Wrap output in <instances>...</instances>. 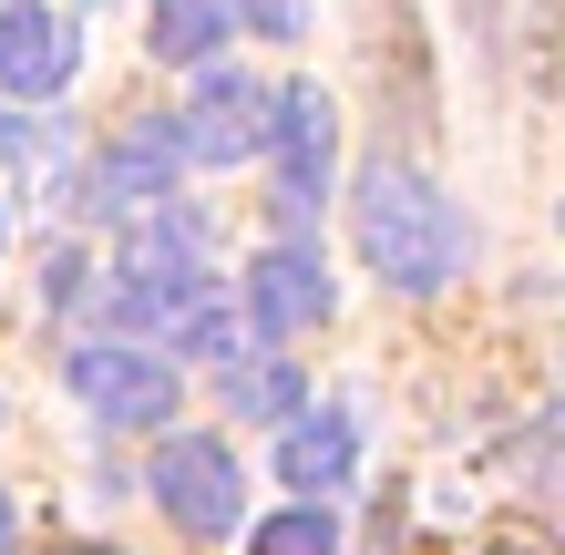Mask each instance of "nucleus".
Segmentation results:
<instances>
[{
    "label": "nucleus",
    "mask_w": 565,
    "mask_h": 555,
    "mask_svg": "<svg viewBox=\"0 0 565 555\" xmlns=\"http://www.w3.org/2000/svg\"><path fill=\"white\" fill-rule=\"evenodd\" d=\"M350 237H360V268H371L381 288H412V299L452 288V278H462V257H473V226H462V206H452V195L431 185L422 166H402V154L360 166Z\"/></svg>",
    "instance_id": "obj_1"
},
{
    "label": "nucleus",
    "mask_w": 565,
    "mask_h": 555,
    "mask_svg": "<svg viewBox=\"0 0 565 555\" xmlns=\"http://www.w3.org/2000/svg\"><path fill=\"white\" fill-rule=\"evenodd\" d=\"M216 299V278L195 268V247H185V226H145L135 257H124V278L104 288V309L124 319V330H154V350L175 340V319H195Z\"/></svg>",
    "instance_id": "obj_2"
},
{
    "label": "nucleus",
    "mask_w": 565,
    "mask_h": 555,
    "mask_svg": "<svg viewBox=\"0 0 565 555\" xmlns=\"http://www.w3.org/2000/svg\"><path fill=\"white\" fill-rule=\"evenodd\" d=\"M62 391H73L93 421H114V433H154L185 381H175V361H154L135 340H83L73 361H62Z\"/></svg>",
    "instance_id": "obj_3"
},
{
    "label": "nucleus",
    "mask_w": 565,
    "mask_h": 555,
    "mask_svg": "<svg viewBox=\"0 0 565 555\" xmlns=\"http://www.w3.org/2000/svg\"><path fill=\"white\" fill-rule=\"evenodd\" d=\"M154 504L175 514L185 535H237V525H247V473H237V442H206V433L154 442Z\"/></svg>",
    "instance_id": "obj_4"
},
{
    "label": "nucleus",
    "mask_w": 565,
    "mask_h": 555,
    "mask_svg": "<svg viewBox=\"0 0 565 555\" xmlns=\"http://www.w3.org/2000/svg\"><path fill=\"white\" fill-rule=\"evenodd\" d=\"M268 154H278V206L288 216H319L329 166H340V104H329L319 83L268 93Z\"/></svg>",
    "instance_id": "obj_5"
},
{
    "label": "nucleus",
    "mask_w": 565,
    "mask_h": 555,
    "mask_svg": "<svg viewBox=\"0 0 565 555\" xmlns=\"http://www.w3.org/2000/svg\"><path fill=\"white\" fill-rule=\"evenodd\" d=\"M164 135H175V166H237V154H268V83L206 73L195 104L164 124Z\"/></svg>",
    "instance_id": "obj_6"
},
{
    "label": "nucleus",
    "mask_w": 565,
    "mask_h": 555,
    "mask_svg": "<svg viewBox=\"0 0 565 555\" xmlns=\"http://www.w3.org/2000/svg\"><path fill=\"white\" fill-rule=\"evenodd\" d=\"M237 299H247V319L268 340H298V330H319V319L340 309V288H329L319 247H257L247 278H237Z\"/></svg>",
    "instance_id": "obj_7"
},
{
    "label": "nucleus",
    "mask_w": 565,
    "mask_h": 555,
    "mask_svg": "<svg viewBox=\"0 0 565 555\" xmlns=\"http://www.w3.org/2000/svg\"><path fill=\"white\" fill-rule=\"evenodd\" d=\"M164 185H175V135H164V124H135L124 145H104L83 166V195H73V206H93V216H145V206H164Z\"/></svg>",
    "instance_id": "obj_8"
},
{
    "label": "nucleus",
    "mask_w": 565,
    "mask_h": 555,
    "mask_svg": "<svg viewBox=\"0 0 565 555\" xmlns=\"http://www.w3.org/2000/svg\"><path fill=\"white\" fill-rule=\"evenodd\" d=\"M73 21H52V11H31V0H11L0 11V93H62L73 83Z\"/></svg>",
    "instance_id": "obj_9"
},
{
    "label": "nucleus",
    "mask_w": 565,
    "mask_h": 555,
    "mask_svg": "<svg viewBox=\"0 0 565 555\" xmlns=\"http://www.w3.org/2000/svg\"><path fill=\"white\" fill-rule=\"evenodd\" d=\"M350 463H360V433H350V412H288L278 473L298 483V494H329V483H350Z\"/></svg>",
    "instance_id": "obj_10"
},
{
    "label": "nucleus",
    "mask_w": 565,
    "mask_h": 555,
    "mask_svg": "<svg viewBox=\"0 0 565 555\" xmlns=\"http://www.w3.org/2000/svg\"><path fill=\"white\" fill-rule=\"evenodd\" d=\"M226 31H237V11H226V0H145V52L175 62V73H206Z\"/></svg>",
    "instance_id": "obj_11"
},
{
    "label": "nucleus",
    "mask_w": 565,
    "mask_h": 555,
    "mask_svg": "<svg viewBox=\"0 0 565 555\" xmlns=\"http://www.w3.org/2000/svg\"><path fill=\"white\" fill-rule=\"evenodd\" d=\"M216 391H226V412H237V421H288L309 381H298V361H226Z\"/></svg>",
    "instance_id": "obj_12"
},
{
    "label": "nucleus",
    "mask_w": 565,
    "mask_h": 555,
    "mask_svg": "<svg viewBox=\"0 0 565 555\" xmlns=\"http://www.w3.org/2000/svg\"><path fill=\"white\" fill-rule=\"evenodd\" d=\"M247 555H340V514L329 504H288L268 525H247Z\"/></svg>",
    "instance_id": "obj_13"
},
{
    "label": "nucleus",
    "mask_w": 565,
    "mask_h": 555,
    "mask_svg": "<svg viewBox=\"0 0 565 555\" xmlns=\"http://www.w3.org/2000/svg\"><path fill=\"white\" fill-rule=\"evenodd\" d=\"M226 11L247 31H268V42H298V31H309V0H226Z\"/></svg>",
    "instance_id": "obj_14"
},
{
    "label": "nucleus",
    "mask_w": 565,
    "mask_h": 555,
    "mask_svg": "<svg viewBox=\"0 0 565 555\" xmlns=\"http://www.w3.org/2000/svg\"><path fill=\"white\" fill-rule=\"evenodd\" d=\"M42 299H52V309H83V299H93V257H83V247H62L52 268H42Z\"/></svg>",
    "instance_id": "obj_15"
},
{
    "label": "nucleus",
    "mask_w": 565,
    "mask_h": 555,
    "mask_svg": "<svg viewBox=\"0 0 565 555\" xmlns=\"http://www.w3.org/2000/svg\"><path fill=\"white\" fill-rule=\"evenodd\" d=\"M11 154H21V114H0V166H11Z\"/></svg>",
    "instance_id": "obj_16"
},
{
    "label": "nucleus",
    "mask_w": 565,
    "mask_h": 555,
    "mask_svg": "<svg viewBox=\"0 0 565 555\" xmlns=\"http://www.w3.org/2000/svg\"><path fill=\"white\" fill-rule=\"evenodd\" d=\"M0 555H11V494H0Z\"/></svg>",
    "instance_id": "obj_17"
}]
</instances>
